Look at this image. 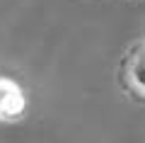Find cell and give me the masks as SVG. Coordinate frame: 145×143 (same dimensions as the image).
<instances>
[{"instance_id":"obj_1","label":"cell","mask_w":145,"mask_h":143,"mask_svg":"<svg viewBox=\"0 0 145 143\" xmlns=\"http://www.w3.org/2000/svg\"><path fill=\"white\" fill-rule=\"evenodd\" d=\"M116 80L131 100L145 104V36L135 39L123 51L119 71H116Z\"/></svg>"},{"instance_id":"obj_2","label":"cell","mask_w":145,"mask_h":143,"mask_svg":"<svg viewBox=\"0 0 145 143\" xmlns=\"http://www.w3.org/2000/svg\"><path fill=\"white\" fill-rule=\"evenodd\" d=\"M27 114V95L17 80L0 75V121L15 124Z\"/></svg>"}]
</instances>
